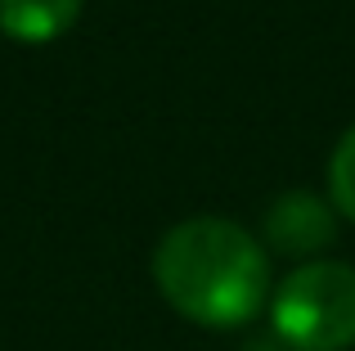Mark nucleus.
<instances>
[{
  "instance_id": "obj_4",
  "label": "nucleus",
  "mask_w": 355,
  "mask_h": 351,
  "mask_svg": "<svg viewBox=\"0 0 355 351\" xmlns=\"http://www.w3.org/2000/svg\"><path fill=\"white\" fill-rule=\"evenodd\" d=\"M81 14V0H0V27L14 41L41 45L63 36Z\"/></svg>"
},
{
  "instance_id": "obj_6",
  "label": "nucleus",
  "mask_w": 355,
  "mask_h": 351,
  "mask_svg": "<svg viewBox=\"0 0 355 351\" xmlns=\"http://www.w3.org/2000/svg\"><path fill=\"white\" fill-rule=\"evenodd\" d=\"M252 351H279V347H252Z\"/></svg>"
},
{
  "instance_id": "obj_3",
  "label": "nucleus",
  "mask_w": 355,
  "mask_h": 351,
  "mask_svg": "<svg viewBox=\"0 0 355 351\" xmlns=\"http://www.w3.org/2000/svg\"><path fill=\"white\" fill-rule=\"evenodd\" d=\"M266 234L270 243L279 248V252L288 257H306V252H320V248L333 243V234H338V221H333V212L324 207L315 194H284L279 203H270L266 212Z\"/></svg>"
},
{
  "instance_id": "obj_1",
  "label": "nucleus",
  "mask_w": 355,
  "mask_h": 351,
  "mask_svg": "<svg viewBox=\"0 0 355 351\" xmlns=\"http://www.w3.org/2000/svg\"><path fill=\"white\" fill-rule=\"evenodd\" d=\"M153 280L184 320L207 329H239L266 307V248L225 216H193L166 230L153 252Z\"/></svg>"
},
{
  "instance_id": "obj_5",
  "label": "nucleus",
  "mask_w": 355,
  "mask_h": 351,
  "mask_svg": "<svg viewBox=\"0 0 355 351\" xmlns=\"http://www.w3.org/2000/svg\"><path fill=\"white\" fill-rule=\"evenodd\" d=\"M329 189H333V203L342 207V216L355 221V126L338 140V149H333V162H329Z\"/></svg>"
},
{
  "instance_id": "obj_2",
  "label": "nucleus",
  "mask_w": 355,
  "mask_h": 351,
  "mask_svg": "<svg viewBox=\"0 0 355 351\" xmlns=\"http://www.w3.org/2000/svg\"><path fill=\"white\" fill-rule=\"evenodd\" d=\"M275 334L297 351L355 347V271L342 262H306L270 302Z\"/></svg>"
}]
</instances>
